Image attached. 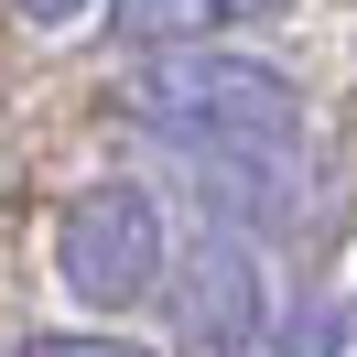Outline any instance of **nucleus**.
Masks as SVG:
<instances>
[{"label":"nucleus","instance_id":"nucleus-2","mask_svg":"<svg viewBox=\"0 0 357 357\" xmlns=\"http://www.w3.org/2000/svg\"><path fill=\"white\" fill-rule=\"evenodd\" d=\"M162 271H174V227H162L152 184L109 174V184H87V195L54 217V282H66L87 314L162 303Z\"/></svg>","mask_w":357,"mask_h":357},{"label":"nucleus","instance_id":"nucleus-7","mask_svg":"<svg viewBox=\"0 0 357 357\" xmlns=\"http://www.w3.org/2000/svg\"><path fill=\"white\" fill-rule=\"evenodd\" d=\"M98 0H11V22H33V33H76Z\"/></svg>","mask_w":357,"mask_h":357},{"label":"nucleus","instance_id":"nucleus-4","mask_svg":"<svg viewBox=\"0 0 357 357\" xmlns=\"http://www.w3.org/2000/svg\"><path fill=\"white\" fill-rule=\"evenodd\" d=\"M271 11H282V0H109L119 44H152V54H174V44H217V33L271 22Z\"/></svg>","mask_w":357,"mask_h":357},{"label":"nucleus","instance_id":"nucleus-3","mask_svg":"<svg viewBox=\"0 0 357 357\" xmlns=\"http://www.w3.org/2000/svg\"><path fill=\"white\" fill-rule=\"evenodd\" d=\"M162 292H174V325H184L195 357H238L249 335H260V260H249V238L217 227V217H206V238L162 271Z\"/></svg>","mask_w":357,"mask_h":357},{"label":"nucleus","instance_id":"nucleus-6","mask_svg":"<svg viewBox=\"0 0 357 357\" xmlns=\"http://www.w3.org/2000/svg\"><path fill=\"white\" fill-rule=\"evenodd\" d=\"M22 357H152V347H130V335H33Z\"/></svg>","mask_w":357,"mask_h":357},{"label":"nucleus","instance_id":"nucleus-1","mask_svg":"<svg viewBox=\"0 0 357 357\" xmlns=\"http://www.w3.org/2000/svg\"><path fill=\"white\" fill-rule=\"evenodd\" d=\"M130 109L184 162H303V87L260 54H227V44L152 54L130 76Z\"/></svg>","mask_w":357,"mask_h":357},{"label":"nucleus","instance_id":"nucleus-5","mask_svg":"<svg viewBox=\"0 0 357 357\" xmlns=\"http://www.w3.org/2000/svg\"><path fill=\"white\" fill-rule=\"evenodd\" d=\"M347 347H357V303H314L282 325V357H347Z\"/></svg>","mask_w":357,"mask_h":357}]
</instances>
